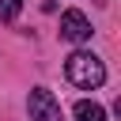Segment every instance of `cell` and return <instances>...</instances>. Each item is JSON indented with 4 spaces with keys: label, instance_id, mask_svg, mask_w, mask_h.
<instances>
[{
    "label": "cell",
    "instance_id": "cell-1",
    "mask_svg": "<svg viewBox=\"0 0 121 121\" xmlns=\"http://www.w3.org/2000/svg\"><path fill=\"white\" fill-rule=\"evenodd\" d=\"M64 76H68L76 87H83V91H95V87H102V83H106V64H102L95 53H87V49H76V53L64 60Z\"/></svg>",
    "mask_w": 121,
    "mask_h": 121
},
{
    "label": "cell",
    "instance_id": "cell-4",
    "mask_svg": "<svg viewBox=\"0 0 121 121\" xmlns=\"http://www.w3.org/2000/svg\"><path fill=\"white\" fill-rule=\"evenodd\" d=\"M76 121H106V110L98 102H76Z\"/></svg>",
    "mask_w": 121,
    "mask_h": 121
},
{
    "label": "cell",
    "instance_id": "cell-3",
    "mask_svg": "<svg viewBox=\"0 0 121 121\" xmlns=\"http://www.w3.org/2000/svg\"><path fill=\"white\" fill-rule=\"evenodd\" d=\"M60 38H68V42H87V38H91V19H87L83 11H76V8H68V11L60 15Z\"/></svg>",
    "mask_w": 121,
    "mask_h": 121
},
{
    "label": "cell",
    "instance_id": "cell-2",
    "mask_svg": "<svg viewBox=\"0 0 121 121\" xmlns=\"http://www.w3.org/2000/svg\"><path fill=\"white\" fill-rule=\"evenodd\" d=\"M26 110H30V121H60V102H57L53 91H45V87H34V91H30Z\"/></svg>",
    "mask_w": 121,
    "mask_h": 121
},
{
    "label": "cell",
    "instance_id": "cell-5",
    "mask_svg": "<svg viewBox=\"0 0 121 121\" xmlns=\"http://www.w3.org/2000/svg\"><path fill=\"white\" fill-rule=\"evenodd\" d=\"M19 8H23V0H0V23H11L19 15Z\"/></svg>",
    "mask_w": 121,
    "mask_h": 121
}]
</instances>
